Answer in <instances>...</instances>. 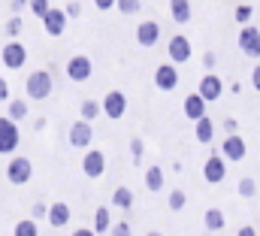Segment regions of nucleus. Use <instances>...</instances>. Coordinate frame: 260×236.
Returning a JSON list of instances; mask_svg holds the SVG:
<instances>
[{"label":"nucleus","mask_w":260,"mask_h":236,"mask_svg":"<svg viewBox=\"0 0 260 236\" xmlns=\"http://www.w3.org/2000/svg\"><path fill=\"white\" fill-rule=\"evenodd\" d=\"M9 100V85H6V79L0 76V103H6Z\"/></svg>","instance_id":"40"},{"label":"nucleus","mask_w":260,"mask_h":236,"mask_svg":"<svg viewBox=\"0 0 260 236\" xmlns=\"http://www.w3.org/2000/svg\"><path fill=\"white\" fill-rule=\"evenodd\" d=\"M124 112H127V97H124V91H109V94L103 97V115L112 118V121H118Z\"/></svg>","instance_id":"6"},{"label":"nucleus","mask_w":260,"mask_h":236,"mask_svg":"<svg viewBox=\"0 0 260 236\" xmlns=\"http://www.w3.org/2000/svg\"><path fill=\"white\" fill-rule=\"evenodd\" d=\"M112 215H109V206H97L94 209V233L100 236V233H109L112 230Z\"/></svg>","instance_id":"19"},{"label":"nucleus","mask_w":260,"mask_h":236,"mask_svg":"<svg viewBox=\"0 0 260 236\" xmlns=\"http://www.w3.org/2000/svg\"><path fill=\"white\" fill-rule=\"evenodd\" d=\"M182 109H185V115H188V118H191V121L197 124L200 118H206V100H203L200 94H188Z\"/></svg>","instance_id":"17"},{"label":"nucleus","mask_w":260,"mask_h":236,"mask_svg":"<svg viewBox=\"0 0 260 236\" xmlns=\"http://www.w3.org/2000/svg\"><path fill=\"white\" fill-rule=\"evenodd\" d=\"M27 6H30V12H34V15H37L40 21H43V18L49 15V9H52V6H49V0H30Z\"/></svg>","instance_id":"31"},{"label":"nucleus","mask_w":260,"mask_h":236,"mask_svg":"<svg viewBox=\"0 0 260 236\" xmlns=\"http://www.w3.org/2000/svg\"><path fill=\"white\" fill-rule=\"evenodd\" d=\"M115 6H118V12H124V15H136L142 3H139V0H118Z\"/></svg>","instance_id":"34"},{"label":"nucleus","mask_w":260,"mask_h":236,"mask_svg":"<svg viewBox=\"0 0 260 236\" xmlns=\"http://www.w3.org/2000/svg\"><path fill=\"white\" fill-rule=\"evenodd\" d=\"M43 27L49 37H61L67 31V12L64 9H49V15L43 18Z\"/></svg>","instance_id":"16"},{"label":"nucleus","mask_w":260,"mask_h":236,"mask_svg":"<svg viewBox=\"0 0 260 236\" xmlns=\"http://www.w3.org/2000/svg\"><path fill=\"white\" fill-rule=\"evenodd\" d=\"M170 12L176 24H188L191 21V0H170Z\"/></svg>","instance_id":"20"},{"label":"nucleus","mask_w":260,"mask_h":236,"mask_svg":"<svg viewBox=\"0 0 260 236\" xmlns=\"http://www.w3.org/2000/svg\"><path fill=\"white\" fill-rule=\"evenodd\" d=\"M27 3H30V0H12V3H9V9H12V12L18 15V12H21V9H24Z\"/></svg>","instance_id":"43"},{"label":"nucleus","mask_w":260,"mask_h":236,"mask_svg":"<svg viewBox=\"0 0 260 236\" xmlns=\"http://www.w3.org/2000/svg\"><path fill=\"white\" fill-rule=\"evenodd\" d=\"M82 173L88 179H100L106 173V155L103 152H85V158H82Z\"/></svg>","instance_id":"8"},{"label":"nucleus","mask_w":260,"mask_h":236,"mask_svg":"<svg viewBox=\"0 0 260 236\" xmlns=\"http://www.w3.org/2000/svg\"><path fill=\"white\" fill-rule=\"evenodd\" d=\"M24 91H27L30 100H46V97L52 94V73H49V70H37V73H30L27 82H24Z\"/></svg>","instance_id":"1"},{"label":"nucleus","mask_w":260,"mask_h":236,"mask_svg":"<svg viewBox=\"0 0 260 236\" xmlns=\"http://www.w3.org/2000/svg\"><path fill=\"white\" fill-rule=\"evenodd\" d=\"M91 73H94V64H91L88 55H73L67 61V79L70 82H88Z\"/></svg>","instance_id":"4"},{"label":"nucleus","mask_w":260,"mask_h":236,"mask_svg":"<svg viewBox=\"0 0 260 236\" xmlns=\"http://www.w3.org/2000/svg\"><path fill=\"white\" fill-rule=\"evenodd\" d=\"M185 203H188V197H185V191H170V197H167V206L173 209V212H182L185 209Z\"/></svg>","instance_id":"28"},{"label":"nucleus","mask_w":260,"mask_h":236,"mask_svg":"<svg viewBox=\"0 0 260 236\" xmlns=\"http://www.w3.org/2000/svg\"><path fill=\"white\" fill-rule=\"evenodd\" d=\"M203 224L215 233V230H224V224H227V218H224V212L221 209H206V215H203Z\"/></svg>","instance_id":"22"},{"label":"nucleus","mask_w":260,"mask_h":236,"mask_svg":"<svg viewBox=\"0 0 260 236\" xmlns=\"http://www.w3.org/2000/svg\"><path fill=\"white\" fill-rule=\"evenodd\" d=\"M91 139H94V127H91L88 121L79 118L76 124H70V145H73V149H88Z\"/></svg>","instance_id":"9"},{"label":"nucleus","mask_w":260,"mask_h":236,"mask_svg":"<svg viewBox=\"0 0 260 236\" xmlns=\"http://www.w3.org/2000/svg\"><path fill=\"white\" fill-rule=\"evenodd\" d=\"M224 130H227V136H233V133L239 130V124H236V118H224Z\"/></svg>","instance_id":"38"},{"label":"nucleus","mask_w":260,"mask_h":236,"mask_svg":"<svg viewBox=\"0 0 260 236\" xmlns=\"http://www.w3.org/2000/svg\"><path fill=\"white\" fill-rule=\"evenodd\" d=\"M145 236H164V233L160 230H151V233H145Z\"/></svg>","instance_id":"46"},{"label":"nucleus","mask_w":260,"mask_h":236,"mask_svg":"<svg viewBox=\"0 0 260 236\" xmlns=\"http://www.w3.org/2000/svg\"><path fill=\"white\" fill-rule=\"evenodd\" d=\"M112 206H118V209H130V206H133V191L124 188V185H118V188L112 191Z\"/></svg>","instance_id":"23"},{"label":"nucleus","mask_w":260,"mask_h":236,"mask_svg":"<svg viewBox=\"0 0 260 236\" xmlns=\"http://www.w3.org/2000/svg\"><path fill=\"white\" fill-rule=\"evenodd\" d=\"M115 3H118V0H94V6H97L100 12H106V9H112Z\"/></svg>","instance_id":"41"},{"label":"nucleus","mask_w":260,"mask_h":236,"mask_svg":"<svg viewBox=\"0 0 260 236\" xmlns=\"http://www.w3.org/2000/svg\"><path fill=\"white\" fill-rule=\"evenodd\" d=\"M21 142V130L12 118H0V155H12Z\"/></svg>","instance_id":"2"},{"label":"nucleus","mask_w":260,"mask_h":236,"mask_svg":"<svg viewBox=\"0 0 260 236\" xmlns=\"http://www.w3.org/2000/svg\"><path fill=\"white\" fill-rule=\"evenodd\" d=\"M79 112H82V121L91 124V121H97V115L103 112V103H97V100H82V109H79Z\"/></svg>","instance_id":"25"},{"label":"nucleus","mask_w":260,"mask_h":236,"mask_svg":"<svg viewBox=\"0 0 260 236\" xmlns=\"http://www.w3.org/2000/svg\"><path fill=\"white\" fill-rule=\"evenodd\" d=\"M227 176V161L221 158V155H212L206 164H203V179L209 182V185H218V182H224Z\"/></svg>","instance_id":"12"},{"label":"nucleus","mask_w":260,"mask_h":236,"mask_svg":"<svg viewBox=\"0 0 260 236\" xmlns=\"http://www.w3.org/2000/svg\"><path fill=\"white\" fill-rule=\"evenodd\" d=\"M236 236H257V230H254L251 224H245V227H239V233Z\"/></svg>","instance_id":"44"},{"label":"nucleus","mask_w":260,"mask_h":236,"mask_svg":"<svg viewBox=\"0 0 260 236\" xmlns=\"http://www.w3.org/2000/svg\"><path fill=\"white\" fill-rule=\"evenodd\" d=\"M194 136H197V142H203V145H209L212 139H215V124H212V118L206 115V118H200L197 121V127H194Z\"/></svg>","instance_id":"21"},{"label":"nucleus","mask_w":260,"mask_h":236,"mask_svg":"<svg viewBox=\"0 0 260 236\" xmlns=\"http://www.w3.org/2000/svg\"><path fill=\"white\" fill-rule=\"evenodd\" d=\"M0 61H3V67H6V70H21V67H24V61H27V49H24L18 40H12V43H6V46H3Z\"/></svg>","instance_id":"5"},{"label":"nucleus","mask_w":260,"mask_h":236,"mask_svg":"<svg viewBox=\"0 0 260 236\" xmlns=\"http://www.w3.org/2000/svg\"><path fill=\"white\" fill-rule=\"evenodd\" d=\"M157 40H160V24H157V21H142V24L136 27V43H139L142 49H151Z\"/></svg>","instance_id":"15"},{"label":"nucleus","mask_w":260,"mask_h":236,"mask_svg":"<svg viewBox=\"0 0 260 236\" xmlns=\"http://www.w3.org/2000/svg\"><path fill=\"white\" fill-rule=\"evenodd\" d=\"M251 88H254V91H260V64L251 70Z\"/></svg>","instance_id":"42"},{"label":"nucleus","mask_w":260,"mask_h":236,"mask_svg":"<svg viewBox=\"0 0 260 236\" xmlns=\"http://www.w3.org/2000/svg\"><path fill=\"white\" fill-rule=\"evenodd\" d=\"M49 224H52V227L70 224V206H67L64 200H55V203L49 206Z\"/></svg>","instance_id":"18"},{"label":"nucleus","mask_w":260,"mask_h":236,"mask_svg":"<svg viewBox=\"0 0 260 236\" xmlns=\"http://www.w3.org/2000/svg\"><path fill=\"white\" fill-rule=\"evenodd\" d=\"M12 236H40V224L34 218H24L12 227Z\"/></svg>","instance_id":"26"},{"label":"nucleus","mask_w":260,"mask_h":236,"mask_svg":"<svg viewBox=\"0 0 260 236\" xmlns=\"http://www.w3.org/2000/svg\"><path fill=\"white\" fill-rule=\"evenodd\" d=\"M254 194H257V182H254L251 176L239 179V197H245V200H248V197H254Z\"/></svg>","instance_id":"29"},{"label":"nucleus","mask_w":260,"mask_h":236,"mask_svg":"<svg viewBox=\"0 0 260 236\" xmlns=\"http://www.w3.org/2000/svg\"><path fill=\"white\" fill-rule=\"evenodd\" d=\"M167 55H170V64H185V61H191V40L182 37V34H176V37L170 40V46H167Z\"/></svg>","instance_id":"10"},{"label":"nucleus","mask_w":260,"mask_h":236,"mask_svg":"<svg viewBox=\"0 0 260 236\" xmlns=\"http://www.w3.org/2000/svg\"><path fill=\"white\" fill-rule=\"evenodd\" d=\"M109 236H130V224H127V221H118V224H112Z\"/></svg>","instance_id":"36"},{"label":"nucleus","mask_w":260,"mask_h":236,"mask_svg":"<svg viewBox=\"0 0 260 236\" xmlns=\"http://www.w3.org/2000/svg\"><path fill=\"white\" fill-rule=\"evenodd\" d=\"M30 176H34V164H30V158L18 155V158H12V161L6 164V179H9L12 185H27Z\"/></svg>","instance_id":"3"},{"label":"nucleus","mask_w":260,"mask_h":236,"mask_svg":"<svg viewBox=\"0 0 260 236\" xmlns=\"http://www.w3.org/2000/svg\"><path fill=\"white\" fill-rule=\"evenodd\" d=\"M251 15H254V6H236V12H233V18H236V21H239L242 27H248Z\"/></svg>","instance_id":"30"},{"label":"nucleus","mask_w":260,"mask_h":236,"mask_svg":"<svg viewBox=\"0 0 260 236\" xmlns=\"http://www.w3.org/2000/svg\"><path fill=\"white\" fill-rule=\"evenodd\" d=\"M154 85H157L160 91H176V85H179V70H176V64H160V67L154 70Z\"/></svg>","instance_id":"11"},{"label":"nucleus","mask_w":260,"mask_h":236,"mask_svg":"<svg viewBox=\"0 0 260 236\" xmlns=\"http://www.w3.org/2000/svg\"><path fill=\"white\" fill-rule=\"evenodd\" d=\"M239 49L248 55V58H260V31L257 27H242L239 31Z\"/></svg>","instance_id":"13"},{"label":"nucleus","mask_w":260,"mask_h":236,"mask_svg":"<svg viewBox=\"0 0 260 236\" xmlns=\"http://www.w3.org/2000/svg\"><path fill=\"white\" fill-rule=\"evenodd\" d=\"M43 215H49V206H46V203H34V221L43 218Z\"/></svg>","instance_id":"39"},{"label":"nucleus","mask_w":260,"mask_h":236,"mask_svg":"<svg viewBox=\"0 0 260 236\" xmlns=\"http://www.w3.org/2000/svg\"><path fill=\"white\" fill-rule=\"evenodd\" d=\"M70 236H97V233H94L91 227H79V230H73Z\"/></svg>","instance_id":"45"},{"label":"nucleus","mask_w":260,"mask_h":236,"mask_svg":"<svg viewBox=\"0 0 260 236\" xmlns=\"http://www.w3.org/2000/svg\"><path fill=\"white\" fill-rule=\"evenodd\" d=\"M130 155H133V164H139V161H142V155H145V142H142L139 136H133V139H130Z\"/></svg>","instance_id":"33"},{"label":"nucleus","mask_w":260,"mask_h":236,"mask_svg":"<svg viewBox=\"0 0 260 236\" xmlns=\"http://www.w3.org/2000/svg\"><path fill=\"white\" fill-rule=\"evenodd\" d=\"M64 12H67V18H79V15H82V3H79V0H70L64 6Z\"/></svg>","instance_id":"35"},{"label":"nucleus","mask_w":260,"mask_h":236,"mask_svg":"<svg viewBox=\"0 0 260 236\" xmlns=\"http://www.w3.org/2000/svg\"><path fill=\"white\" fill-rule=\"evenodd\" d=\"M145 188L154 191V194L164 188V170H160V167H148V170H145Z\"/></svg>","instance_id":"24"},{"label":"nucleus","mask_w":260,"mask_h":236,"mask_svg":"<svg viewBox=\"0 0 260 236\" xmlns=\"http://www.w3.org/2000/svg\"><path fill=\"white\" fill-rule=\"evenodd\" d=\"M215 64H218V55H215V52H206V55H203V67H206L209 73L215 70Z\"/></svg>","instance_id":"37"},{"label":"nucleus","mask_w":260,"mask_h":236,"mask_svg":"<svg viewBox=\"0 0 260 236\" xmlns=\"http://www.w3.org/2000/svg\"><path fill=\"white\" fill-rule=\"evenodd\" d=\"M221 158L224 161H242L245 158V152H248V145H245V139L239 136V133H233V136H227L224 142H221Z\"/></svg>","instance_id":"14"},{"label":"nucleus","mask_w":260,"mask_h":236,"mask_svg":"<svg viewBox=\"0 0 260 236\" xmlns=\"http://www.w3.org/2000/svg\"><path fill=\"white\" fill-rule=\"evenodd\" d=\"M21 31H24V21H21V15H12V18L6 21V34H9V37L15 40V37H18Z\"/></svg>","instance_id":"32"},{"label":"nucleus","mask_w":260,"mask_h":236,"mask_svg":"<svg viewBox=\"0 0 260 236\" xmlns=\"http://www.w3.org/2000/svg\"><path fill=\"white\" fill-rule=\"evenodd\" d=\"M6 118H12L15 124H18V121H24V118H27V103H24V100H12V103H9V112H6Z\"/></svg>","instance_id":"27"},{"label":"nucleus","mask_w":260,"mask_h":236,"mask_svg":"<svg viewBox=\"0 0 260 236\" xmlns=\"http://www.w3.org/2000/svg\"><path fill=\"white\" fill-rule=\"evenodd\" d=\"M197 94H200L206 103H215V100L224 94V82H221L215 73H206V76L200 79V88H197Z\"/></svg>","instance_id":"7"}]
</instances>
